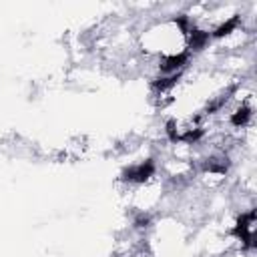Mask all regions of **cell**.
<instances>
[{
    "label": "cell",
    "instance_id": "cell-1",
    "mask_svg": "<svg viewBox=\"0 0 257 257\" xmlns=\"http://www.w3.org/2000/svg\"><path fill=\"white\" fill-rule=\"evenodd\" d=\"M155 173H157L155 161H153V159H147V161H141V163H137V165L126 167V169L122 171L120 179H122L124 183H128V185H143V183H147Z\"/></svg>",
    "mask_w": 257,
    "mask_h": 257
},
{
    "label": "cell",
    "instance_id": "cell-2",
    "mask_svg": "<svg viewBox=\"0 0 257 257\" xmlns=\"http://www.w3.org/2000/svg\"><path fill=\"white\" fill-rule=\"evenodd\" d=\"M253 118V108L249 104H239L231 114H229V124L235 128H245Z\"/></svg>",
    "mask_w": 257,
    "mask_h": 257
}]
</instances>
